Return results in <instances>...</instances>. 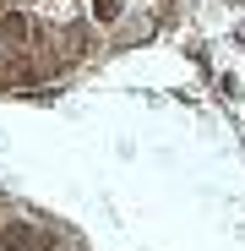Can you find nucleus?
I'll return each instance as SVG.
<instances>
[{"instance_id": "obj_1", "label": "nucleus", "mask_w": 245, "mask_h": 251, "mask_svg": "<svg viewBox=\"0 0 245 251\" xmlns=\"http://www.w3.org/2000/svg\"><path fill=\"white\" fill-rule=\"evenodd\" d=\"M0 44H11V50H27V44H33V27H27L22 11H6V17H0Z\"/></svg>"}, {"instance_id": "obj_2", "label": "nucleus", "mask_w": 245, "mask_h": 251, "mask_svg": "<svg viewBox=\"0 0 245 251\" xmlns=\"http://www.w3.org/2000/svg\"><path fill=\"white\" fill-rule=\"evenodd\" d=\"M120 11H126V0H93V17L98 22H114Z\"/></svg>"}]
</instances>
